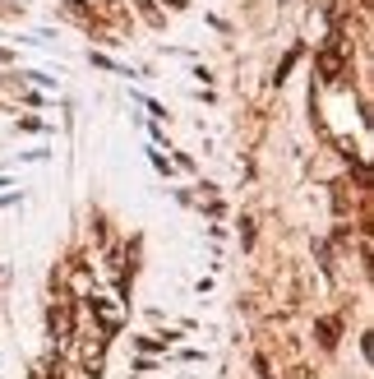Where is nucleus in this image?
<instances>
[{
  "mask_svg": "<svg viewBox=\"0 0 374 379\" xmlns=\"http://www.w3.org/2000/svg\"><path fill=\"white\" fill-rule=\"evenodd\" d=\"M319 69H323V79H338L342 74V51H338V46H328V51L319 56Z\"/></svg>",
  "mask_w": 374,
  "mask_h": 379,
  "instance_id": "f257e3e1",
  "label": "nucleus"
},
{
  "mask_svg": "<svg viewBox=\"0 0 374 379\" xmlns=\"http://www.w3.org/2000/svg\"><path fill=\"white\" fill-rule=\"evenodd\" d=\"M51 328H55V338H69V305L51 310Z\"/></svg>",
  "mask_w": 374,
  "mask_h": 379,
  "instance_id": "f03ea898",
  "label": "nucleus"
},
{
  "mask_svg": "<svg viewBox=\"0 0 374 379\" xmlns=\"http://www.w3.org/2000/svg\"><path fill=\"white\" fill-rule=\"evenodd\" d=\"M319 343H323V347L338 343V324H333V319H323V324H319Z\"/></svg>",
  "mask_w": 374,
  "mask_h": 379,
  "instance_id": "7ed1b4c3",
  "label": "nucleus"
}]
</instances>
